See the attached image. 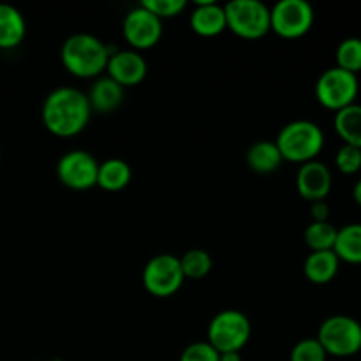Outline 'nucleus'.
I'll return each mask as SVG.
<instances>
[{
  "mask_svg": "<svg viewBox=\"0 0 361 361\" xmlns=\"http://www.w3.org/2000/svg\"><path fill=\"white\" fill-rule=\"evenodd\" d=\"M252 335V324L243 312L221 310L208 324V344L217 353H240Z\"/></svg>",
  "mask_w": 361,
  "mask_h": 361,
  "instance_id": "39448f33",
  "label": "nucleus"
},
{
  "mask_svg": "<svg viewBox=\"0 0 361 361\" xmlns=\"http://www.w3.org/2000/svg\"><path fill=\"white\" fill-rule=\"evenodd\" d=\"M334 252L344 263L361 264V222H353L338 229Z\"/></svg>",
  "mask_w": 361,
  "mask_h": 361,
  "instance_id": "412c9836",
  "label": "nucleus"
},
{
  "mask_svg": "<svg viewBox=\"0 0 361 361\" xmlns=\"http://www.w3.org/2000/svg\"><path fill=\"white\" fill-rule=\"evenodd\" d=\"M0 157H2V154H0Z\"/></svg>",
  "mask_w": 361,
  "mask_h": 361,
  "instance_id": "473e14b6",
  "label": "nucleus"
},
{
  "mask_svg": "<svg viewBox=\"0 0 361 361\" xmlns=\"http://www.w3.org/2000/svg\"><path fill=\"white\" fill-rule=\"evenodd\" d=\"M334 127L344 145L361 148V104L355 102L335 113Z\"/></svg>",
  "mask_w": 361,
  "mask_h": 361,
  "instance_id": "aec40b11",
  "label": "nucleus"
},
{
  "mask_svg": "<svg viewBox=\"0 0 361 361\" xmlns=\"http://www.w3.org/2000/svg\"><path fill=\"white\" fill-rule=\"evenodd\" d=\"M162 21L157 16L145 9L143 6H136L126 14L122 23V34L127 44L134 51L150 49L162 39Z\"/></svg>",
  "mask_w": 361,
  "mask_h": 361,
  "instance_id": "9b49d317",
  "label": "nucleus"
},
{
  "mask_svg": "<svg viewBox=\"0 0 361 361\" xmlns=\"http://www.w3.org/2000/svg\"><path fill=\"white\" fill-rule=\"evenodd\" d=\"M27 35L25 16L11 4H0V49H14Z\"/></svg>",
  "mask_w": 361,
  "mask_h": 361,
  "instance_id": "f3484780",
  "label": "nucleus"
},
{
  "mask_svg": "<svg viewBox=\"0 0 361 361\" xmlns=\"http://www.w3.org/2000/svg\"><path fill=\"white\" fill-rule=\"evenodd\" d=\"M88 102H90L92 113H101V115H108L115 109L120 108L126 97V88L120 87L118 83L108 76H99L94 81L87 94Z\"/></svg>",
  "mask_w": 361,
  "mask_h": 361,
  "instance_id": "2eb2a0df",
  "label": "nucleus"
},
{
  "mask_svg": "<svg viewBox=\"0 0 361 361\" xmlns=\"http://www.w3.org/2000/svg\"><path fill=\"white\" fill-rule=\"evenodd\" d=\"M338 229L331 224L330 221L326 222H310L305 229L307 247L310 252H319V250H334L335 240H337Z\"/></svg>",
  "mask_w": 361,
  "mask_h": 361,
  "instance_id": "4be33fe9",
  "label": "nucleus"
},
{
  "mask_svg": "<svg viewBox=\"0 0 361 361\" xmlns=\"http://www.w3.org/2000/svg\"><path fill=\"white\" fill-rule=\"evenodd\" d=\"M143 286L155 298H169L182 289L183 277L180 257L173 254H157L143 268Z\"/></svg>",
  "mask_w": 361,
  "mask_h": 361,
  "instance_id": "6e6552de",
  "label": "nucleus"
},
{
  "mask_svg": "<svg viewBox=\"0 0 361 361\" xmlns=\"http://www.w3.org/2000/svg\"><path fill=\"white\" fill-rule=\"evenodd\" d=\"M219 361H242V355L240 353H221Z\"/></svg>",
  "mask_w": 361,
  "mask_h": 361,
  "instance_id": "c756f323",
  "label": "nucleus"
},
{
  "mask_svg": "<svg viewBox=\"0 0 361 361\" xmlns=\"http://www.w3.org/2000/svg\"><path fill=\"white\" fill-rule=\"evenodd\" d=\"M360 92L358 76L341 67H330L324 71L316 83V99L323 108L330 111H341L355 104Z\"/></svg>",
  "mask_w": 361,
  "mask_h": 361,
  "instance_id": "0eeeda50",
  "label": "nucleus"
},
{
  "mask_svg": "<svg viewBox=\"0 0 361 361\" xmlns=\"http://www.w3.org/2000/svg\"><path fill=\"white\" fill-rule=\"evenodd\" d=\"M328 355L317 338H303L291 349V361H326Z\"/></svg>",
  "mask_w": 361,
  "mask_h": 361,
  "instance_id": "393cba45",
  "label": "nucleus"
},
{
  "mask_svg": "<svg viewBox=\"0 0 361 361\" xmlns=\"http://www.w3.org/2000/svg\"><path fill=\"white\" fill-rule=\"evenodd\" d=\"M335 166L342 175H356L361 169V148L342 145L335 155Z\"/></svg>",
  "mask_w": 361,
  "mask_h": 361,
  "instance_id": "bb28decb",
  "label": "nucleus"
},
{
  "mask_svg": "<svg viewBox=\"0 0 361 361\" xmlns=\"http://www.w3.org/2000/svg\"><path fill=\"white\" fill-rule=\"evenodd\" d=\"M99 161L87 150H69L59 159L56 176L71 190H88L97 185Z\"/></svg>",
  "mask_w": 361,
  "mask_h": 361,
  "instance_id": "9d476101",
  "label": "nucleus"
},
{
  "mask_svg": "<svg viewBox=\"0 0 361 361\" xmlns=\"http://www.w3.org/2000/svg\"><path fill=\"white\" fill-rule=\"evenodd\" d=\"M335 59H337V67L358 76V73H361V39H344V41L337 46Z\"/></svg>",
  "mask_w": 361,
  "mask_h": 361,
  "instance_id": "b1692460",
  "label": "nucleus"
},
{
  "mask_svg": "<svg viewBox=\"0 0 361 361\" xmlns=\"http://www.w3.org/2000/svg\"><path fill=\"white\" fill-rule=\"evenodd\" d=\"M341 259L334 250H319V252H310L303 263V274L307 281L316 286L330 284L338 274Z\"/></svg>",
  "mask_w": 361,
  "mask_h": 361,
  "instance_id": "dca6fc26",
  "label": "nucleus"
},
{
  "mask_svg": "<svg viewBox=\"0 0 361 361\" xmlns=\"http://www.w3.org/2000/svg\"><path fill=\"white\" fill-rule=\"evenodd\" d=\"M282 159L296 164L316 161L324 148V133L316 122L295 120L286 123L275 140Z\"/></svg>",
  "mask_w": 361,
  "mask_h": 361,
  "instance_id": "7ed1b4c3",
  "label": "nucleus"
},
{
  "mask_svg": "<svg viewBox=\"0 0 361 361\" xmlns=\"http://www.w3.org/2000/svg\"><path fill=\"white\" fill-rule=\"evenodd\" d=\"M180 267H182L183 277L201 281L212 271L214 261L212 256L203 249H190L180 257Z\"/></svg>",
  "mask_w": 361,
  "mask_h": 361,
  "instance_id": "5701e85b",
  "label": "nucleus"
},
{
  "mask_svg": "<svg viewBox=\"0 0 361 361\" xmlns=\"http://www.w3.org/2000/svg\"><path fill=\"white\" fill-rule=\"evenodd\" d=\"M106 73H108L106 76L111 78L120 87L129 88L143 83L148 73V66L147 60L143 59L140 51H134V49H116V51H111V55H109Z\"/></svg>",
  "mask_w": 361,
  "mask_h": 361,
  "instance_id": "f8f14e48",
  "label": "nucleus"
},
{
  "mask_svg": "<svg viewBox=\"0 0 361 361\" xmlns=\"http://www.w3.org/2000/svg\"><path fill=\"white\" fill-rule=\"evenodd\" d=\"M141 6L162 21L182 14L185 11L187 2L185 0H143Z\"/></svg>",
  "mask_w": 361,
  "mask_h": 361,
  "instance_id": "a878e982",
  "label": "nucleus"
},
{
  "mask_svg": "<svg viewBox=\"0 0 361 361\" xmlns=\"http://www.w3.org/2000/svg\"><path fill=\"white\" fill-rule=\"evenodd\" d=\"M226 27L242 39L256 41L270 28V7L259 0H231L224 4Z\"/></svg>",
  "mask_w": 361,
  "mask_h": 361,
  "instance_id": "423d86ee",
  "label": "nucleus"
},
{
  "mask_svg": "<svg viewBox=\"0 0 361 361\" xmlns=\"http://www.w3.org/2000/svg\"><path fill=\"white\" fill-rule=\"evenodd\" d=\"M331 185L334 178L330 168L317 159L302 164L296 173V190L309 203L326 200L331 192Z\"/></svg>",
  "mask_w": 361,
  "mask_h": 361,
  "instance_id": "ddd939ff",
  "label": "nucleus"
},
{
  "mask_svg": "<svg viewBox=\"0 0 361 361\" xmlns=\"http://www.w3.org/2000/svg\"><path fill=\"white\" fill-rule=\"evenodd\" d=\"M314 25V9L307 0H281L270 9V28L284 39L309 34Z\"/></svg>",
  "mask_w": 361,
  "mask_h": 361,
  "instance_id": "1a4fd4ad",
  "label": "nucleus"
},
{
  "mask_svg": "<svg viewBox=\"0 0 361 361\" xmlns=\"http://www.w3.org/2000/svg\"><path fill=\"white\" fill-rule=\"evenodd\" d=\"M42 361H51V360H42Z\"/></svg>",
  "mask_w": 361,
  "mask_h": 361,
  "instance_id": "2f4dec72",
  "label": "nucleus"
},
{
  "mask_svg": "<svg viewBox=\"0 0 361 361\" xmlns=\"http://www.w3.org/2000/svg\"><path fill=\"white\" fill-rule=\"evenodd\" d=\"M190 28L201 37H215L228 30L224 6L217 2H197L189 18Z\"/></svg>",
  "mask_w": 361,
  "mask_h": 361,
  "instance_id": "4468645a",
  "label": "nucleus"
},
{
  "mask_svg": "<svg viewBox=\"0 0 361 361\" xmlns=\"http://www.w3.org/2000/svg\"><path fill=\"white\" fill-rule=\"evenodd\" d=\"M92 108L85 92L74 87H59L46 95L41 118L46 130L56 137H74L87 129Z\"/></svg>",
  "mask_w": 361,
  "mask_h": 361,
  "instance_id": "f257e3e1",
  "label": "nucleus"
},
{
  "mask_svg": "<svg viewBox=\"0 0 361 361\" xmlns=\"http://www.w3.org/2000/svg\"><path fill=\"white\" fill-rule=\"evenodd\" d=\"M317 342L328 356L349 358L361 351V323L351 316H330L317 330Z\"/></svg>",
  "mask_w": 361,
  "mask_h": 361,
  "instance_id": "20e7f679",
  "label": "nucleus"
},
{
  "mask_svg": "<svg viewBox=\"0 0 361 361\" xmlns=\"http://www.w3.org/2000/svg\"><path fill=\"white\" fill-rule=\"evenodd\" d=\"M353 200H355V203L361 207V178L356 182L355 189H353Z\"/></svg>",
  "mask_w": 361,
  "mask_h": 361,
  "instance_id": "7c9ffc66",
  "label": "nucleus"
},
{
  "mask_svg": "<svg viewBox=\"0 0 361 361\" xmlns=\"http://www.w3.org/2000/svg\"><path fill=\"white\" fill-rule=\"evenodd\" d=\"M310 217H312V222H326L330 219V207L326 200L310 203Z\"/></svg>",
  "mask_w": 361,
  "mask_h": 361,
  "instance_id": "c85d7f7f",
  "label": "nucleus"
},
{
  "mask_svg": "<svg viewBox=\"0 0 361 361\" xmlns=\"http://www.w3.org/2000/svg\"><path fill=\"white\" fill-rule=\"evenodd\" d=\"M245 161L247 166L257 175H271V173L281 168L284 159H282L275 141L259 140L250 145V148L247 150Z\"/></svg>",
  "mask_w": 361,
  "mask_h": 361,
  "instance_id": "a211bd4d",
  "label": "nucleus"
},
{
  "mask_svg": "<svg viewBox=\"0 0 361 361\" xmlns=\"http://www.w3.org/2000/svg\"><path fill=\"white\" fill-rule=\"evenodd\" d=\"M217 349L212 348L207 341L189 344L180 355V361H219Z\"/></svg>",
  "mask_w": 361,
  "mask_h": 361,
  "instance_id": "cd10ccee",
  "label": "nucleus"
},
{
  "mask_svg": "<svg viewBox=\"0 0 361 361\" xmlns=\"http://www.w3.org/2000/svg\"><path fill=\"white\" fill-rule=\"evenodd\" d=\"M111 49L92 34H73L60 48V60L66 71L81 80H92L106 73Z\"/></svg>",
  "mask_w": 361,
  "mask_h": 361,
  "instance_id": "f03ea898",
  "label": "nucleus"
},
{
  "mask_svg": "<svg viewBox=\"0 0 361 361\" xmlns=\"http://www.w3.org/2000/svg\"><path fill=\"white\" fill-rule=\"evenodd\" d=\"M133 180V169L123 159L111 157L99 162L97 187L106 192H120Z\"/></svg>",
  "mask_w": 361,
  "mask_h": 361,
  "instance_id": "6ab92c4d",
  "label": "nucleus"
}]
</instances>
